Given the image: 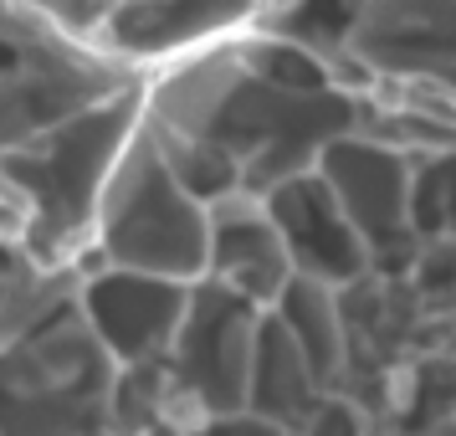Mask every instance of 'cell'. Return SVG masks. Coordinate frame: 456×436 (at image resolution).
I'll use <instances>...</instances> for the list:
<instances>
[{"label": "cell", "instance_id": "cell-1", "mask_svg": "<svg viewBox=\"0 0 456 436\" xmlns=\"http://www.w3.org/2000/svg\"><path fill=\"white\" fill-rule=\"evenodd\" d=\"M139 119H144V78L77 108L72 119L42 128L26 144L0 149V195L16 216V242L42 267L83 272L103 185Z\"/></svg>", "mask_w": 456, "mask_h": 436}, {"label": "cell", "instance_id": "cell-2", "mask_svg": "<svg viewBox=\"0 0 456 436\" xmlns=\"http://www.w3.org/2000/svg\"><path fill=\"white\" fill-rule=\"evenodd\" d=\"M113 354L72 292L0 344V436H87L108 426Z\"/></svg>", "mask_w": 456, "mask_h": 436}, {"label": "cell", "instance_id": "cell-3", "mask_svg": "<svg viewBox=\"0 0 456 436\" xmlns=\"http://www.w3.org/2000/svg\"><path fill=\"white\" fill-rule=\"evenodd\" d=\"M206 251H210V210L195 201L159 149L149 139L144 119L124 144L118 165L108 175L103 201H98V221H93V251L83 267L103 262V267H134L154 272V277H175V283H195L206 277Z\"/></svg>", "mask_w": 456, "mask_h": 436}, {"label": "cell", "instance_id": "cell-4", "mask_svg": "<svg viewBox=\"0 0 456 436\" xmlns=\"http://www.w3.org/2000/svg\"><path fill=\"white\" fill-rule=\"evenodd\" d=\"M318 175L329 180L338 210L349 216V226L359 231V242L374 262L395 247H415L420 236L411 226V180L415 169L395 144H379V134H338L333 144H323L318 154Z\"/></svg>", "mask_w": 456, "mask_h": 436}, {"label": "cell", "instance_id": "cell-5", "mask_svg": "<svg viewBox=\"0 0 456 436\" xmlns=\"http://www.w3.org/2000/svg\"><path fill=\"white\" fill-rule=\"evenodd\" d=\"M185 298L190 283L134 267H103V262L83 267L72 283V303L87 318V329L98 333V344L113 354V365L159 359L180 329Z\"/></svg>", "mask_w": 456, "mask_h": 436}, {"label": "cell", "instance_id": "cell-6", "mask_svg": "<svg viewBox=\"0 0 456 436\" xmlns=\"http://www.w3.org/2000/svg\"><path fill=\"white\" fill-rule=\"evenodd\" d=\"M262 210L272 216L297 277L329 283V288H349L354 277H370V251L318 169H303L282 185H272L262 195Z\"/></svg>", "mask_w": 456, "mask_h": 436}, {"label": "cell", "instance_id": "cell-7", "mask_svg": "<svg viewBox=\"0 0 456 436\" xmlns=\"http://www.w3.org/2000/svg\"><path fill=\"white\" fill-rule=\"evenodd\" d=\"M206 210H210L206 277L251 298L256 308H267L292 277V262L272 216L262 210V195H226V201H210Z\"/></svg>", "mask_w": 456, "mask_h": 436}, {"label": "cell", "instance_id": "cell-8", "mask_svg": "<svg viewBox=\"0 0 456 436\" xmlns=\"http://www.w3.org/2000/svg\"><path fill=\"white\" fill-rule=\"evenodd\" d=\"M277 313V324L292 333V344L303 354V365L308 374L329 391L338 385V374H344V318H338V288L329 283H313V277H297L292 272L282 292L267 303Z\"/></svg>", "mask_w": 456, "mask_h": 436}, {"label": "cell", "instance_id": "cell-9", "mask_svg": "<svg viewBox=\"0 0 456 436\" xmlns=\"http://www.w3.org/2000/svg\"><path fill=\"white\" fill-rule=\"evenodd\" d=\"M46 21H37L31 11H21L16 0H0V72L21 62V52L31 46V37L42 31Z\"/></svg>", "mask_w": 456, "mask_h": 436}, {"label": "cell", "instance_id": "cell-10", "mask_svg": "<svg viewBox=\"0 0 456 436\" xmlns=\"http://www.w3.org/2000/svg\"><path fill=\"white\" fill-rule=\"evenodd\" d=\"M0 236H16V216L5 206V195H0Z\"/></svg>", "mask_w": 456, "mask_h": 436}]
</instances>
